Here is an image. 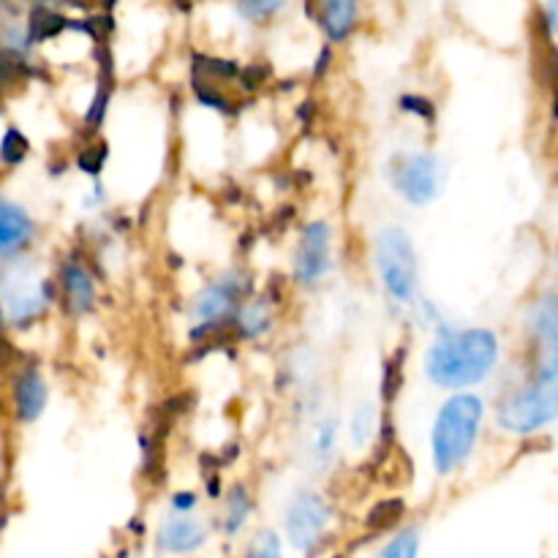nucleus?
Masks as SVG:
<instances>
[{
  "mask_svg": "<svg viewBox=\"0 0 558 558\" xmlns=\"http://www.w3.org/2000/svg\"><path fill=\"white\" fill-rule=\"evenodd\" d=\"M499 360V338L490 330H452L436 338L425 360L430 381L447 390L480 385Z\"/></svg>",
  "mask_w": 558,
  "mask_h": 558,
  "instance_id": "1",
  "label": "nucleus"
},
{
  "mask_svg": "<svg viewBox=\"0 0 558 558\" xmlns=\"http://www.w3.org/2000/svg\"><path fill=\"white\" fill-rule=\"evenodd\" d=\"M483 423V401L477 396H452L441 407L434 425V463L439 474H450L472 456Z\"/></svg>",
  "mask_w": 558,
  "mask_h": 558,
  "instance_id": "2",
  "label": "nucleus"
},
{
  "mask_svg": "<svg viewBox=\"0 0 558 558\" xmlns=\"http://www.w3.org/2000/svg\"><path fill=\"white\" fill-rule=\"evenodd\" d=\"M558 409V374L556 357H545L539 374L523 392L512 396L499 409V425L512 434H532L545 428L556 417Z\"/></svg>",
  "mask_w": 558,
  "mask_h": 558,
  "instance_id": "3",
  "label": "nucleus"
},
{
  "mask_svg": "<svg viewBox=\"0 0 558 558\" xmlns=\"http://www.w3.org/2000/svg\"><path fill=\"white\" fill-rule=\"evenodd\" d=\"M376 267L396 303L409 305L417 294V254L403 229H385L376 238Z\"/></svg>",
  "mask_w": 558,
  "mask_h": 558,
  "instance_id": "4",
  "label": "nucleus"
},
{
  "mask_svg": "<svg viewBox=\"0 0 558 558\" xmlns=\"http://www.w3.org/2000/svg\"><path fill=\"white\" fill-rule=\"evenodd\" d=\"M47 308L44 283L36 281L31 265H16L0 278V314L11 325H25Z\"/></svg>",
  "mask_w": 558,
  "mask_h": 558,
  "instance_id": "5",
  "label": "nucleus"
},
{
  "mask_svg": "<svg viewBox=\"0 0 558 558\" xmlns=\"http://www.w3.org/2000/svg\"><path fill=\"white\" fill-rule=\"evenodd\" d=\"M445 163L434 153H414V156H407L398 163L396 172H392L396 189L412 205H428V202H434L441 194V189H445Z\"/></svg>",
  "mask_w": 558,
  "mask_h": 558,
  "instance_id": "6",
  "label": "nucleus"
},
{
  "mask_svg": "<svg viewBox=\"0 0 558 558\" xmlns=\"http://www.w3.org/2000/svg\"><path fill=\"white\" fill-rule=\"evenodd\" d=\"M327 523H330V507L325 505L322 496L316 494L294 496L287 515V532L294 548L300 550L314 548V545L319 543L322 534H325Z\"/></svg>",
  "mask_w": 558,
  "mask_h": 558,
  "instance_id": "7",
  "label": "nucleus"
},
{
  "mask_svg": "<svg viewBox=\"0 0 558 558\" xmlns=\"http://www.w3.org/2000/svg\"><path fill=\"white\" fill-rule=\"evenodd\" d=\"M330 267V227L325 221H314L305 227L300 240L294 276L303 283H316Z\"/></svg>",
  "mask_w": 558,
  "mask_h": 558,
  "instance_id": "8",
  "label": "nucleus"
},
{
  "mask_svg": "<svg viewBox=\"0 0 558 558\" xmlns=\"http://www.w3.org/2000/svg\"><path fill=\"white\" fill-rule=\"evenodd\" d=\"M207 539L205 526L196 518L189 515H172L163 521L161 532H158V545L169 554H191V550L202 548Z\"/></svg>",
  "mask_w": 558,
  "mask_h": 558,
  "instance_id": "9",
  "label": "nucleus"
},
{
  "mask_svg": "<svg viewBox=\"0 0 558 558\" xmlns=\"http://www.w3.org/2000/svg\"><path fill=\"white\" fill-rule=\"evenodd\" d=\"M33 240V221L20 205L0 199V256H14Z\"/></svg>",
  "mask_w": 558,
  "mask_h": 558,
  "instance_id": "10",
  "label": "nucleus"
},
{
  "mask_svg": "<svg viewBox=\"0 0 558 558\" xmlns=\"http://www.w3.org/2000/svg\"><path fill=\"white\" fill-rule=\"evenodd\" d=\"M240 298V281L234 278H223V281L213 283L196 300V316H199L205 325H213V322H221L229 311L234 308Z\"/></svg>",
  "mask_w": 558,
  "mask_h": 558,
  "instance_id": "11",
  "label": "nucleus"
},
{
  "mask_svg": "<svg viewBox=\"0 0 558 558\" xmlns=\"http://www.w3.org/2000/svg\"><path fill=\"white\" fill-rule=\"evenodd\" d=\"M14 398H16V414H20V420L33 423L36 417H41L44 407H47V385H44V379L38 376L36 368L25 371V374L16 379Z\"/></svg>",
  "mask_w": 558,
  "mask_h": 558,
  "instance_id": "12",
  "label": "nucleus"
},
{
  "mask_svg": "<svg viewBox=\"0 0 558 558\" xmlns=\"http://www.w3.org/2000/svg\"><path fill=\"white\" fill-rule=\"evenodd\" d=\"M63 292L65 303L74 314H87L93 308V300H96V289H93L90 276L85 272V267L69 265L63 270Z\"/></svg>",
  "mask_w": 558,
  "mask_h": 558,
  "instance_id": "13",
  "label": "nucleus"
},
{
  "mask_svg": "<svg viewBox=\"0 0 558 558\" xmlns=\"http://www.w3.org/2000/svg\"><path fill=\"white\" fill-rule=\"evenodd\" d=\"M322 25L332 41H343L357 22V0H322Z\"/></svg>",
  "mask_w": 558,
  "mask_h": 558,
  "instance_id": "14",
  "label": "nucleus"
},
{
  "mask_svg": "<svg viewBox=\"0 0 558 558\" xmlns=\"http://www.w3.org/2000/svg\"><path fill=\"white\" fill-rule=\"evenodd\" d=\"M532 330H534V336H537V341L543 343L545 357H556L558 311H556V300L554 298H545L543 303H537V308H534Z\"/></svg>",
  "mask_w": 558,
  "mask_h": 558,
  "instance_id": "15",
  "label": "nucleus"
},
{
  "mask_svg": "<svg viewBox=\"0 0 558 558\" xmlns=\"http://www.w3.org/2000/svg\"><path fill=\"white\" fill-rule=\"evenodd\" d=\"M63 27H69V22L60 14L49 9H33L31 22H27V41H44V38L58 36Z\"/></svg>",
  "mask_w": 558,
  "mask_h": 558,
  "instance_id": "16",
  "label": "nucleus"
},
{
  "mask_svg": "<svg viewBox=\"0 0 558 558\" xmlns=\"http://www.w3.org/2000/svg\"><path fill=\"white\" fill-rule=\"evenodd\" d=\"M403 512H407V505H403L401 499H385L368 512L365 523H368V529H374V532H385V529H392L401 521Z\"/></svg>",
  "mask_w": 558,
  "mask_h": 558,
  "instance_id": "17",
  "label": "nucleus"
},
{
  "mask_svg": "<svg viewBox=\"0 0 558 558\" xmlns=\"http://www.w3.org/2000/svg\"><path fill=\"white\" fill-rule=\"evenodd\" d=\"M240 330L243 336L248 338H259L262 332L270 330V308L265 303H251L240 311V319H238Z\"/></svg>",
  "mask_w": 558,
  "mask_h": 558,
  "instance_id": "18",
  "label": "nucleus"
},
{
  "mask_svg": "<svg viewBox=\"0 0 558 558\" xmlns=\"http://www.w3.org/2000/svg\"><path fill=\"white\" fill-rule=\"evenodd\" d=\"M251 512V499H248V490L243 488V485H238V488L229 494V512H227V532L229 534H238L240 529H243L245 518H248Z\"/></svg>",
  "mask_w": 558,
  "mask_h": 558,
  "instance_id": "19",
  "label": "nucleus"
},
{
  "mask_svg": "<svg viewBox=\"0 0 558 558\" xmlns=\"http://www.w3.org/2000/svg\"><path fill=\"white\" fill-rule=\"evenodd\" d=\"M27 150H31V145H27L25 134H22L20 129H9L3 134V140H0V158H3L9 167H16V163L27 156Z\"/></svg>",
  "mask_w": 558,
  "mask_h": 558,
  "instance_id": "20",
  "label": "nucleus"
},
{
  "mask_svg": "<svg viewBox=\"0 0 558 558\" xmlns=\"http://www.w3.org/2000/svg\"><path fill=\"white\" fill-rule=\"evenodd\" d=\"M420 550V534L417 529H409V532L398 534L385 550H381V558H417Z\"/></svg>",
  "mask_w": 558,
  "mask_h": 558,
  "instance_id": "21",
  "label": "nucleus"
},
{
  "mask_svg": "<svg viewBox=\"0 0 558 558\" xmlns=\"http://www.w3.org/2000/svg\"><path fill=\"white\" fill-rule=\"evenodd\" d=\"M283 3H287V0H240L238 9L245 20L259 22V20H267V16H272L276 11H281Z\"/></svg>",
  "mask_w": 558,
  "mask_h": 558,
  "instance_id": "22",
  "label": "nucleus"
},
{
  "mask_svg": "<svg viewBox=\"0 0 558 558\" xmlns=\"http://www.w3.org/2000/svg\"><path fill=\"white\" fill-rule=\"evenodd\" d=\"M401 363L403 352H398L396 357L387 360L385 376H381V396H385V401H392V398L398 396V387H401Z\"/></svg>",
  "mask_w": 558,
  "mask_h": 558,
  "instance_id": "23",
  "label": "nucleus"
},
{
  "mask_svg": "<svg viewBox=\"0 0 558 558\" xmlns=\"http://www.w3.org/2000/svg\"><path fill=\"white\" fill-rule=\"evenodd\" d=\"M251 558H283L281 556V543L272 532H262L259 537L251 545Z\"/></svg>",
  "mask_w": 558,
  "mask_h": 558,
  "instance_id": "24",
  "label": "nucleus"
},
{
  "mask_svg": "<svg viewBox=\"0 0 558 558\" xmlns=\"http://www.w3.org/2000/svg\"><path fill=\"white\" fill-rule=\"evenodd\" d=\"M371 430H374V409L360 407L357 414H354V423H352L354 445H363V441L371 436Z\"/></svg>",
  "mask_w": 558,
  "mask_h": 558,
  "instance_id": "25",
  "label": "nucleus"
},
{
  "mask_svg": "<svg viewBox=\"0 0 558 558\" xmlns=\"http://www.w3.org/2000/svg\"><path fill=\"white\" fill-rule=\"evenodd\" d=\"M336 420H325V423L319 425V430H316V456L327 458L330 456L332 445H336Z\"/></svg>",
  "mask_w": 558,
  "mask_h": 558,
  "instance_id": "26",
  "label": "nucleus"
},
{
  "mask_svg": "<svg viewBox=\"0 0 558 558\" xmlns=\"http://www.w3.org/2000/svg\"><path fill=\"white\" fill-rule=\"evenodd\" d=\"M401 109H403V112L420 114V118L430 120V123H434V118H436L434 104H430L428 98H423V96H403L401 98Z\"/></svg>",
  "mask_w": 558,
  "mask_h": 558,
  "instance_id": "27",
  "label": "nucleus"
},
{
  "mask_svg": "<svg viewBox=\"0 0 558 558\" xmlns=\"http://www.w3.org/2000/svg\"><path fill=\"white\" fill-rule=\"evenodd\" d=\"M104 161H107V147H90V150H85L80 156V169L82 172H87V174H93V178H96L98 172H101V167H104Z\"/></svg>",
  "mask_w": 558,
  "mask_h": 558,
  "instance_id": "28",
  "label": "nucleus"
},
{
  "mask_svg": "<svg viewBox=\"0 0 558 558\" xmlns=\"http://www.w3.org/2000/svg\"><path fill=\"white\" fill-rule=\"evenodd\" d=\"M196 65H205L207 74L221 76V80H232L238 76V65L229 63V60H216V58H196Z\"/></svg>",
  "mask_w": 558,
  "mask_h": 558,
  "instance_id": "29",
  "label": "nucleus"
},
{
  "mask_svg": "<svg viewBox=\"0 0 558 558\" xmlns=\"http://www.w3.org/2000/svg\"><path fill=\"white\" fill-rule=\"evenodd\" d=\"M238 76H240V82H243L245 90H254V87H259L262 82L270 76V69H267V65H251V69L238 71Z\"/></svg>",
  "mask_w": 558,
  "mask_h": 558,
  "instance_id": "30",
  "label": "nucleus"
},
{
  "mask_svg": "<svg viewBox=\"0 0 558 558\" xmlns=\"http://www.w3.org/2000/svg\"><path fill=\"white\" fill-rule=\"evenodd\" d=\"M196 505V496L194 494H178L174 496V501H172V507L178 512H185V510H191V507Z\"/></svg>",
  "mask_w": 558,
  "mask_h": 558,
  "instance_id": "31",
  "label": "nucleus"
},
{
  "mask_svg": "<svg viewBox=\"0 0 558 558\" xmlns=\"http://www.w3.org/2000/svg\"><path fill=\"white\" fill-rule=\"evenodd\" d=\"M327 63H330V49L325 47V49H322V58L316 60V69H314V74H316V76H322V74H325Z\"/></svg>",
  "mask_w": 558,
  "mask_h": 558,
  "instance_id": "32",
  "label": "nucleus"
},
{
  "mask_svg": "<svg viewBox=\"0 0 558 558\" xmlns=\"http://www.w3.org/2000/svg\"><path fill=\"white\" fill-rule=\"evenodd\" d=\"M180 5V11H189L191 9V0H174Z\"/></svg>",
  "mask_w": 558,
  "mask_h": 558,
  "instance_id": "33",
  "label": "nucleus"
}]
</instances>
